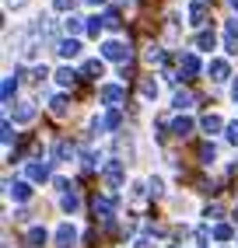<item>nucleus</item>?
Here are the masks:
<instances>
[{
    "label": "nucleus",
    "instance_id": "nucleus-1",
    "mask_svg": "<svg viewBox=\"0 0 238 248\" xmlns=\"http://www.w3.org/2000/svg\"><path fill=\"white\" fill-rule=\"evenodd\" d=\"M77 245V231L70 224H60L56 227V248H74Z\"/></svg>",
    "mask_w": 238,
    "mask_h": 248
},
{
    "label": "nucleus",
    "instance_id": "nucleus-2",
    "mask_svg": "<svg viewBox=\"0 0 238 248\" xmlns=\"http://www.w3.org/2000/svg\"><path fill=\"white\" fill-rule=\"evenodd\" d=\"M95 213H98L102 220H112V213H116V203H112V200H105V196H98V200H95Z\"/></svg>",
    "mask_w": 238,
    "mask_h": 248
},
{
    "label": "nucleus",
    "instance_id": "nucleus-3",
    "mask_svg": "<svg viewBox=\"0 0 238 248\" xmlns=\"http://www.w3.org/2000/svg\"><path fill=\"white\" fill-rule=\"evenodd\" d=\"M98 94H102V102H105V105H112V108H116L119 102H123V88H112V84H109V88H102Z\"/></svg>",
    "mask_w": 238,
    "mask_h": 248
},
{
    "label": "nucleus",
    "instance_id": "nucleus-4",
    "mask_svg": "<svg viewBox=\"0 0 238 248\" xmlns=\"http://www.w3.org/2000/svg\"><path fill=\"white\" fill-rule=\"evenodd\" d=\"M105 178L112 182V186H119V182H123V161H109L105 164Z\"/></svg>",
    "mask_w": 238,
    "mask_h": 248
},
{
    "label": "nucleus",
    "instance_id": "nucleus-5",
    "mask_svg": "<svg viewBox=\"0 0 238 248\" xmlns=\"http://www.w3.org/2000/svg\"><path fill=\"white\" fill-rule=\"evenodd\" d=\"M182 74H186V77H193V74H200V60H196L193 53H186V56H182Z\"/></svg>",
    "mask_w": 238,
    "mask_h": 248
},
{
    "label": "nucleus",
    "instance_id": "nucleus-6",
    "mask_svg": "<svg viewBox=\"0 0 238 248\" xmlns=\"http://www.w3.org/2000/svg\"><path fill=\"white\" fill-rule=\"evenodd\" d=\"M53 157H56V161H70V157H74V147L67 143V140H60V143L53 147Z\"/></svg>",
    "mask_w": 238,
    "mask_h": 248
},
{
    "label": "nucleus",
    "instance_id": "nucleus-7",
    "mask_svg": "<svg viewBox=\"0 0 238 248\" xmlns=\"http://www.w3.org/2000/svg\"><path fill=\"white\" fill-rule=\"evenodd\" d=\"M28 178H32V182H46V178H49V168H46V164H39V161L28 164Z\"/></svg>",
    "mask_w": 238,
    "mask_h": 248
},
{
    "label": "nucleus",
    "instance_id": "nucleus-8",
    "mask_svg": "<svg viewBox=\"0 0 238 248\" xmlns=\"http://www.w3.org/2000/svg\"><path fill=\"white\" fill-rule=\"evenodd\" d=\"M11 196H14V200H28V196H32V189H28V182H11Z\"/></svg>",
    "mask_w": 238,
    "mask_h": 248
},
{
    "label": "nucleus",
    "instance_id": "nucleus-9",
    "mask_svg": "<svg viewBox=\"0 0 238 248\" xmlns=\"http://www.w3.org/2000/svg\"><path fill=\"white\" fill-rule=\"evenodd\" d=\"M210 74H214L210 80H228V63L224 60H214L210 63Z\"/></svg>",
    "mask_w": 238,
    "mask_h": 248
},
{
    "label": "nucleus",
    "instance_id": "nucleus-10",
    "mask_svg": "<svg viewBox=\"0 0 238 248\" xmlns=\"http://www.w3.org/2000/svg\"><path fill=\"white\" fill-rule=\"evenodd\" d=\"M172 133H175V137H189V133H193V119H175V123H172Z\"/></svg>",
    "mask_w": 238,
    "mask_h": 248
},
{
    "label": "nucleus",
    "instance_id": "nucleus-11",
    "mask_svg": "<svg viewBox=\"0 0 238 248\" xmlns=\"http://www.w3.org/2000/svg\"><path fill=\"white\" fill-rule=\"evenodd\" d=\"M77 53H81V42H74V39L60 42V56H77Z\"/></svg>",
    "mask_w": 238,
    "mask_h": 248
},
{
    "label": "nucleus",
    "instance_id": "nucleus-12",
    "mask_svg": "<svg viewBox=\"0 0 238 248\" xmlns=\"http://www.w3.org/2000/svg\"><path fill=\"white\" fill-rule=\"evenodd\" d=\"M32 115H35V108H32L28 102H21L18 108H14V119H18V123H28V119H32Z\"/></svg>",
    "mask_w": 238,
    "mask_h": 248
},
{
    "label": "nucleus",
    "instance_id": "nucleus-13",
    "mask_svg": "<svg viewBox=\"0 0 238 248\" xmlns=\"http://www.w3.org/2000/svg\"><path fill=\"white\" fill-rule=\"evenodd\" d=\"M28 241H32V248H42V241H46V231H42V227H32V231H28Z\"/></svg>",
    "mask_w": 238,
    "mask_h": 248
},
{
    "label": "nucleus",
    "instance_id": "nucleus-14",
    "mask_svg": "<svg viewBox=\"0 0 238 248\" xmlns=\"http://www.w3.org/2000/svg\"><path fill=\"white\" fill-rule=\"evenodd\" d=\"M102 49H105V56H109V60H123V46H119V42H105Z\"/></svg>",
    "mask_w": 238,
    "mask_h": 248
},
{
    "label": "nucleus",
    "instance_id": "nucleus-15",
    "mask_svg": "<svg viewBox=\"0 0 238 248\" xmlns=\"http://www.w3.org/2000/svg\"><path fill=\"white\" fill-rule=\"evenodd\" d=\"M193 105V94L189 91H175V108H189Z\"/></svg>",
    "mask_w": 238,
    "mask_h": 248
},
{
    "label": "nucleus",
    "instance_id": "nucleus-16",
    "mask_svg": "<svg viewBox=\"0 0 238 248\" xmlns=\"http://www.w3.org/2000/svg\"><path fill=\"white\" fill-rule=\"evenodd\" d=\"M200 157H203V164H214V157H217V147H214V143H203Z\"/></svg>",
    "mask_w": 238,
    "mask_h": 248
},
{
    "label": "nucleus",
    "instance_id": "nucleus-17",
    "mask_svg": "<svg viewBox=\"0 0 238 248\" xmlns=\"http://www.w3.org/2000/svg\"><path fill=\"white\" fill-rule=\"evenodd\" d=\"M84 77H102V63L98 60H88V63H84Z\"/></svg>",
    "mask_w": 238,
    "mask_h": 248
},
{
    "label": "nucleus",
    "instance_id": "nucleus-18",
    "mask_svg": "<svg viewBox=\"0 0 238 248\" xmlns=\"http://www.w3.org/2000/svg\"><path fill=\"white\" fill-rule=\"evenodd\" d=\"M53 112H56V115H67V112H70V105H67V98H63V94L53 98Z\"/></svg>",
    "mask_w": 238,
    "mask_h": 248
},
{
    "label": "nucleus",
    "instance_id": "nucleus-19",
    "mask_svg": "<svg viewBox=\"0 0 238 248\" xmlns=\"http://www.w3.org/2000/svg\"><path fill=\"white\" fill-rule=\"evenodd\" d=\"M203 129H207V133H217V129H221V119H217V115H203Z\"/></svg>",
    "mask_w": 238,
    "mask_h": 248
},
{
    "label": "nucleus",
    "instance_id": "nucleus-20",
    "mask_svg": "<svg viewBox=\"0 0 238 248\" xmlns=\"http://www.w3.org/2000/svg\"><path fill=\"white\" fill-rule=\"evenodd\" d=\"M56 80H60L63 88H67V84H74V70H70V67H63V70H56Z\"/></svg>",
    "mask_w": 238,
    "mask_h": 248
},
{
    "label": "nucleus",
    "instance_id": "nucleus-21",
    "mask_svg": "<svg viewBox=\"0 0 238 248\" xmlns=\"http://www.w3.org/2000/svg\"><path fill=\"white\" fill-rule=\"evenodd\" d=\"M77 206H81V203H77V196H74V192H67V196H63V210H67V213H74Z\"/></svg>",
    "mask_w": 238,
    "mask_h": 248
},
{
    "label": "nucleus",
    "instance_id": "nucleus-22",
    "mask_svg": "<svg viewBox=\"0 0 238 248\" xmlns=\"http://www.w3.org/2000/svg\"><path fill=\"white\" fill-rule=\"evenodd\" d=\"M214 238H217V241H228V238H231V227H228V224H217V227H214Z\"/></svg>",
    "mask_w": 238,
    "mask_h": 248
},
{
    "label": "nucleus",
    "instance_id": "nucleus-23",
    "mask_svg": "<svg viewBox=\"0 0 238 248\" xmlns=\"http://www.w3.org/2000/svg\"><path fill=\"white\" fill-rule=\"evenodd\" d=\"M140 91H144V98H158V84H154V80H144Z\"/></svg>",
    "mask_w": 238,
    "mask_h": 248
},
{
    "label": "nucleus",
    "instance_id": "nucleus-24",
    "mask_svg": "<svg viewBox=\"0 0 238 248\" xmlns=\"http://www.w3.org/2000/svg\"><path fill=\"white\" fill-rule=\"evenodd\" d=\"M196 46H200V49H214V35H207V31H203V35L196 39Z\"/></svg>",
    "mask_w": 238,
    "mask_h": 248
},
{
    "label": "nucleus",
    "instance_id": "nucleus-25",
    "mask_svg": "<svg viewBox=\"0 0 238 248\" xmlns=\"http://www.w3.org/2000/svg\"><path fill=\"white\" fill-rule=\"evenodd\" d=\"M147 186H151V196H161V192H165V186H161V178H151Z\"/></svg>",
    "mask_w": 238,
    "mask_h": 248
},
{
    "label": "nucleus",
    "instance_id": "nucleus-26",
    "mask_svg": "<svg viewBox=\"0 0 238 248\" xmlns=\"http://www.w3.org/2000/svg\"><path fill=\"white\" fill-rule=\"evenodd\" d=\"M11 94H14V77L4 80V102H11Z\"/></svg>",
    "mask_w": 238,
    "mask_h": 248
},
{
    "label": "nucleus",
    "instance_id": "nucleus-27",
    "mask_svg": "<svg viewBox=\"0 0 238 248\" xmlns=\"http://www.w3.org/2000/svg\"><path fill=\"white\" fill-rule=\"evenodd\" d=\"M67 31H81V18H67Z\"/></svg>",
    "mask_w": 238,
    "mask_h": 248
},
{
    "label": "nucleus",
    "instance_id": "nucleus-28",
    "mask_svg": "<svg viewBox=\"0 0 238 248\" xmlns=\"http://www.w3.org/2000/svg\"><path fill=\"white\" fill-rule=\"evenodd\" d=\"M228 140H231V143H238V123H231V126H228Z\"/></svg>",
    "mask_w": 238,
    "mask_h": 248
},
{
    "label": "nucleus",
    "instance_id": "nucleus-29",
    "mask_svg": "<svg viewBox=\"0 0 238 248\" xmlns=\"http://www.w3.org/2000/svg\"><path fill=\"white\" fill-rule=\"evenodd\" d=\"M25 4V0H7V7H21Z\"/></svg>",
    "mask_w": 238,
    "mask_h": 248
},
{
    "label": "nucleus",
    "instance_id": "nucleus-30",
    "mask_svg": "<svg viewBox=\"0 0 238 248\" xmlns=\"http://www.w3.org/2000/svg\"><path fill=\"white\" fill-rule=\"evenodd\" d=\"M137 248H151V241H137Z\"/></svg>",
    "mask_w": 238,
    "mask_h": 248
},
{
    "label": "nucleus",
    "instance_id": "nucleus-31",
    "mask_svg": "<svg viewBox=\"0 0 238 248\" xmlns=\"http://www.w3.org/2000/svg\"><path fill=\"white\" fill-rule=\"evenodd\" d=\"M231 94H235V98H238V80H235V88H231Z\"/></svg>",
    "mask_w": 238,
    "mask_h": 248
},
{
    "label": "nucleus",
    "instance_id": "nucleus-32",
    "mask_svg": "<svg viewBox=\"0 0 238 248\" xmlns=\"http://www.w3.org/2000/svg\"><path fill=\"white\" fill-rule=\"evenodd\" d=\"M231 7H235V11H238V0H231Z\"/></svg>",
    "mask_w": 238,
    "mask_h": 248
},
{
    "label": "nucleus",
    "instance_id": "nucleus-33",
    "mask_svg": "<svg viewBox=\"0 0 238 248\" xmlns=\"http://www.w3.org/2000/svg\"><path fill=\"white\" fill-rule=\"evenodd\" d=\"M91 4H102V0H91Z\"/></svg>",
    "mask_w": 238,
    "mask_h": 248
},
{
    "label": "nucleus",
    "instance_id": "nucleus-34",
    "mask_svg": "<svg viewBox=\"0 0 238 248\" xmlns=\"http://www.w3.org/2000/svg\"><path fill=\"white\" fill-rule=\"evenodd\" d=\"M235 220H238V210H235Z\"/></svg>",
    "mask_w": 238,
    "mask_h": 248
}]
</instances>
